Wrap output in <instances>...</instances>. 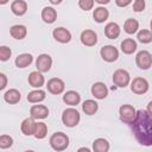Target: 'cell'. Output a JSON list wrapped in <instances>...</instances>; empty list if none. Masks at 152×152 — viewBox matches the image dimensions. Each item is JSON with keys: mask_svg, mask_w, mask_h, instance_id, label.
<instances>
[{"mask_svg": "<svg viewBox=\"0 0 152 152\" xmlns=\"http://www.w3.org/2000/svg\"><path fill=\"white\" fill-rule=\"evenodd\" d=\"M132 129L140 145L152 146V116L147 110H137V118L132 124Z\"/></svg>", "mask_w": 152, "mask_h": 152, "instance_id": "6da1fadb", "label": "cell"}, {"mask_svg": "<svg viewBox=\"0 0 152 152\" xmlns=\"http://www.w3.org/2000/svg\"><path fill=\"white\" fill-rule=\"evenodd\" d=\"M50 146L55 151H64L69 146V137L63 132H56L50 137Z\"/></svg>", "mask_w": 152, "mask_h": 152, "instance_id": "7a4b0ae2", "label": "cell"}, {"mask_svg": "<svg viewBox=\"0 0 152 152\" xmlns=\"http://www.w3.org/2000/svg\"><path fill=\"white\" fill-rule=\"evenodd\" d=\"M81 120V115L75 108H66L62 114V122L66 127H75L78 125Z\"/></svg>", "mask_w": 152, "mask_h": 152, "instance_id": "3957f363", "label": "cell"}, {"mask_svg": "<svg viewBox=\"0 0 152 152\" xmlns=\"http://www.w3.org/2000/svg\"><path fill=\"white\" fill-rule=\"evenodd\" d=\"M119 115H120V120L124 124L132 125L137 118V110L131 104H122L119 108Z\"/></svg>", "mask_w": 152, "mask_h": 152, "instance_id": "277c9868", "label": "cell"}, {"mask_svg": "<svg viewBox=\"0 0 152 152\" xmlns=\"http://www.w3.org/2000/svg\"><path fill=\"white\" fill-rule=\"evenodd\" d=\"M135 64L141 70L150 69L152 66V55L146 50L139 51L137 53V56H135Z\"/></svg>", "mask_w": 152, "mask_h": 152, "instance_id": "5b68a950", "label": "cell"}, {"mask_svg": "<svg viewBox=\"0 0 152 152\" xmlns=\"http://www.w3.org/2000/svg\"><path fill=\"white\" fill-rule=\"evenodd\" d=\"M131 82V76L127 70L124 69H118L113 74V83L119 87V88H125Z\"/></svg>", "mask_w": 152, "mask_h": 152, "instance_id": "8992f818", "label": "cell"}, {"mask_svg": "<svg viewBox=\"0 0 152 152\" xmlns=\"http://www.w3.org/2000/svg\"><path fill=\"white\" fill-rule=\"evenodd\" d=\"M148 87H150V84H148L147 80L144 77H135L131 82V90H132V93H134L137 95H142V94L147 93Z\"/></svg>", "mask_w": 152, "mask_h": 152, "instance_id": "52a82bcc", "label": "cell"}, {"mask_svg": "<svg viewBox=\"0 0 152 152\" xmlns=\"http://www.w3.org/2000/svg\"><path fill=\"white\" fill-rule=\"evenodd\" d=\"M100 55H101L103 61H106L108 63H112V62H115L119 58V50L113 45H104V46L101 48Z\"/></svg>", "mask_w": 152, "mask_h": 152, "instance_id": "ba28073f", "label": "cell"}, {"mask_svg": "<svg viewBox=\"0 0 152 152\" xmlns=\"http://www.w3.org/2000/svg\"><path fill=\"white\" fill-rule=\"evenodd\" d=\"M46 88H48V91L53 94V95H58V94H62L65 89V83L63 80L58 78V77H53V78H50L46 83Z\"/></svg>", "mask_w": 152, "mask_h": 152, "instance_id": "9c48e42d", "label": "cell"}, {"mask_svg": "<svg viewBox=\"0 0 152 152\" xmlns=\"http://www.w3.org/2000/svg\"><path fill=\"white\" fill-rule=\"evenodd\" d=\"M52 65V58L48 53H42L36 59V68L40 72H48L51 69Z\"/></svg>", "mask_w": 152, "mask_h": 152, "instance_id": "30bf717a", "label": "cell"}, {"mask_svg": "<svg viewBox=\"0 0 152 152\" xmlns=\"http://www.w3.org/2000/svg\"><path fill=\"white\" fill-rule=\"evenodd\" d=\"M52 36H53V38L58 43H62V44H66V43H69L71 40L70 31L64 28V27H56V28H53Z\"/></svg>", "mask_w": 152, "mask_h": 152, "instance_id": "8fae6325", "label": "cell"}, {"mask_svg": "<svg viewBox=\"0 0 152 152\" xmlns=\"http://www.w3.org/2000/svg\"><path fill=\"white\" fill-rule=\"evenodd\" d=\"M91 95L97 100H103L108 95V88L103 82H95L91 86Z\"/></svg>", "mask_w": 152, "mask_h": 152, "instance_id": "7c38bea8", "label": "cell"}, {"mask_svg": "<svg viewBox=\"0 0 152 152\" xmlns=\"http://www.w3.org/2000/svg\"><path fill=\"white\" fill-rule=\"evenodd\" d=\"M36 126H37V122L34 121V118H26L23 120L21 125H20V129H21V133L26 137L28 135H33L34 134V131H36Z\"/></svg>", "mask_w": 152, "mask_h": 152, "instance_id": "4fadbf2b", "label": "cell"}, {"mask_svg": "<svg viewBox=\"0 0 152 152\" xmlns=\"http://www.w3.org/2000/svg\"><path fill=\"white\" fill-rule=\"evenodd\" d=\"M81 43L86 46H94L97 43V34L93 30H84L81 33Z\"/></svg>", "mask_w": 152, "mask_h": 152, "instance_id": "5bb4252c", "label": "cell"}, {"mask_svg": "<svg viewBox=\"0 0 152 152\" xmlns=\"http://www.w3.org/2000/svg\"><path fill=\"white\" fill-rule=\"evenodd\" d=\"M27 82H28V84H30L31 87H33V88H40V87L44 86L45 78H44V76L42 75V72L37 70V71L30 72L28 77H27Z\"/></svg>", "mask_w": 152, "mask_h": 152, "instance_id": "9a60e30c", "label": "cell"}, {"mask_svg": "<svg viewBox=\"0 0 152 152\" xmlns=\"http://www.w3.org/2000/svg\"><path fill=\"white\" fill-rule=\"evenodd\" d=\"M30 115L34 119H45L49 115V109L44 104H33L30 108Z\"/></svg>", "mask_w": 152, "mask_h": 152, "instance_id": "2e32d148", "label": "cell"}, {"mask_svg": "<svg viewBox=\"0 0 152 152\" xmlns=\"http://www.w3.org/2000/svg\"><path fill=\"white\" fill-rule=\"evenodd\" d=\"M120 26L114 21H110L104 26V34L109 39H116L120 36Z\"/></svg>", "mask_w": 152, "mask_h": 152, "instance_id": "e0dca14e", "label": "cell"}, {"mask_svg": "<svg viewBox=\"0 0 152 152\" xmlns=\"http://www.w3.org/2000/svg\"><path fill=\"white\" fill-rule=\"evenodd\" d=\"M11 11L14 15L21 17L27 12V4L24 0H14L11 4Z\"/></svg>", "mask_w": 152, "mask_h": 152, "instance_id": "ac0fdd59", "label": "cell"}, {"mask_svg": "<svg viewBox=\"0 0 152 152\" xmlns=\"http://www.w3.org/2000/svg\"><path fill=\"white\" fill-rule=\"evenodd\" d=\"M120 48H121V51L125 53V55H132L133 52H135L138 45H137V42L132 38H126L121 42L120 44Z\"/></svg>", "mask_w": 152, "mask_h": 152, "instance_id": "d6986e66", "label": "cell"}, {"mask_svg": "<svg viewBox=\"0 0 152 152\" xmlns=\"http://www.w3.org/2000/svg\"><path fill=\"white\" fill-rule=\"evenodd\" d=\"M42 19L46 24L55 23V20L57 19V12H56V10L53 7H49V6L44 7L42 10Z\"/></svg>", "mask_w": 152, "mask_h": 152, "instance_id": "ffe728a7", "label": "cell"}, {"mask_svg": "<svg viewBox=\"0 0 152 152\" xmlns=\"http://www.w3.org/2000/svg\"><path fill=\"white\" fill-rule=\"evenodd\" d=\"M63 101L69 106H77L81 102V95L75 90H69L64 93Z\"/></svg>", "mask_w": 152, "mask_h": 152, "instance_id": "44dd1931", "label": "cell"}, {"mask_svg": "<svg viewBox=\"0 0 152 152\" xmlns=\"http://www.w3.org/2000/svg\"><path fill=\"white\" fill-rule=\"evenodd\" d=\"M10 34L14 38V39H18V40H21L26 37L27 34V28L26 26L24 25H13L11 28H10Z\"/></svg>", "mask_w": 152, "mask_h": 152, "instance_id": "7402d4cb", "label": "cell"}, {"mask_svg": "<svg viewBox=\"0 0 152 152\" xmlns=\"http://www.w3.org/2000/svg\"><path fill=\"white\" fill-rule=\"evenodd\" d=\"M32 62H33V56L31 53H21L14 61L15 66L17 68H20V69H24V68L28 66Z\"/></svg>", "mask_w": 152, "mask_h": 152, "instance_id": "603a6c76", "label": "cell"}, {"mask_svg": "<svg viewBox=\"0 0 152 152\" xmlns=\"http://www.w3.org/2000/svg\"><path fill=\"white\" fill-rule=\"evenodd\" d=\"M20 99H21L20 91L17 90V89H14V88L7 90V91L4 94V100H5L7 103H10V104H15V103H18V102L20 101Z\"/></svg>", "mask_w": 152, "mask_h": 152, "instance_id": "cb8c5ba5", "label": "cell"}, {"mask_svg": "<svg viewBox=\"0 0 152 152\" xmlns=\"http://www.w3.org/2000/svg\"><path fill=\"white\" fill-rule=\"evenodd\" d=\"M108 17H109L108 10L106 7H102V6L96 7L93 12V18L96 23H104L108 19Z\"/></svg>", "mask_w": 152, "mask_h": 152, "instance_id": "d4e9b609", "label": "cell"}, {"mask_svg": "<svg viewBox=\"0 0 152 152\" xmlns=\"http://www.w3.org/2000/svg\"><path fill=\"white\" fill-rule=\"evenodd\" d=\"M45 91L42 90V89H36V90H32L27 94V101L31 102V103H38V102H42L45 100Z\"/></svg>", "mask_w": 152, "mask_h": 152, "instance_id": "484cf974", "label": "cell"}, {"mask_svg": "<svg viewBox=\"0 0 152 152\" xmlns=\"http://www.w3.org/2000/svg\"><path fill=\"white\" fill-rule=\"evenodd\" d=\"M99 109V103L95 100H86L82 103V110L87 115H94Z\"/></svg>", "mask_w": 152, "mask_h": 152, "instance_id": "4316f807", "label": "cell"}, {"mask_svg": "<svg viewBox=\"0 0 152 152\" xmlns=\"http://www.w3.org/2000/svg\"><path fill=\"white\" fill-rule=\"evenodd\" d=\"M109 147V142L104 138H97L93 142V150L95 152H108Z\"/></svg>", "mask_w": 152, "mask_h": 152, "instance_id": "83f0119b", "label": "cell"}, {"mask_svg": "<svg viewBox=\"0 0 152 152\" xmlns=\"http://www.w3.org/2000/svg\"><path fill=\"white\" fill-rule=\"evenodd\" d=\"M138 28H139V23L137 19H133V18H128L126 19L125 24H124V31L128 34H133L135 32H138Z\"/></svg>", "mask_w": 152, "mask_h": 152, "instance_id": "f1b7e54d", "label": "cell"}, {"mask_svg": "<svg viewBox=\"0 0 152 152\" xmlns=\"http://www.w3.org/2000/svg\"><path fill=\"white\" fill-rule=\"evenodd\" d=\"M48 134V126L44 122H37L36 131H34V138L36 139H44Z\"/></svg>", "mask_w": 152, "mask_h": 152, "instance_id": "f546056e", "label": "cell"}, {"mask_svg": "<svg viewBox=\"0 0 152 152\" xmlns=\"http://www.w3.org/2000/svg\"><path fill=\"white\" fill-rule=\"evenodd\" d=\"M137 38L142 44H148L152 42V31L151 30H140L137 34Z\"/></svg>", "mask_w": 152, "mask_h": 152, "instance_id": "4dcf8cb0", "label": "cell"}, {"mask_svg": "<svg viewBox=\"0 0 152 152\" xmlns=\"http://www.w3.org/2000/svg\"><path fill=\"white\" fill-rule=\"evenodd\" d=\"M13 145V139L12 137L7 135V134H2L0 135V148L1 150H6L8 147H11Z\"/></svg>", "mask_w": 152, "mask_h": 152, "instance_id": "1f68e13d", "label": "cell"}, {"mask_svg": "<svg viewBox=\"0 0 152 152\" xmlns=\"http://www.w3.org/2000/svg\"><path fill=\"white\" fill-rule=\"evenodd\" d=\"M11 55H12V51H11V49L8 46H6V45L0 46V61L1 62L8 61L10 57H11Z\"/></svg>", "mask_w": 152, "mask_h": 152, "instance_id": "d6a6232c", "label": "cell"}, {"mask_svg": "<svg viewBox=\"0 0 152 152\" xmlns=\"http://www.w3.org/2000/svg\"><path fill=\"white\" fill-rule=\"evenodd\" d=\"M95 0H78V6L83 11H89L94 7Z\"/></svg>", "mask_w": 152, "mask_h": 152, "instance_id": "836d02e7", "label": "cell"}, {"mask_svg": "<svg viewBox=\"0 0 152 152\" xmlns=\"http://www.w3.org/2000/svg\"><path fill=\"white\" fill-rule=\"evenodd\" d=\"M145 6H146L145 0H135L133 4V11L134 12H142L145 10Z\"/></svg>", "mask_w": 152, "mask_h": 152, "instance_id": "e575fe53", "label": "cell"}, {"mask_svg": "<svg viewBox=\"0 0 152 152\" xmlns=\"http://www.w3.org/2000/svg\"><path fill=\"white\" fill-rule=\"evenodd\" d=\"M0 80H1V83H0V90H4L7 86V77L4 72H0Z\"/></svg>", "mask_w": 152, "mask_h": 152, "instance_id": "d590c367", "label": "cell"}, {"mask_svg": "<svg viewBox=\"0 0 152 152\" xmlns=\"http://www.w3.org/2000/svg\"><path fill=\"white\" fill-rule=\"evenodd\" d=\"M131 2H132V0H115L116 6H119V7H127Z\"/></svg>", "mask_w": 152, "mask_h": 152, "instance_id": "8d00e7d4", "label": "cell"}, {"mask_svg": "<svg viewBox=\"0 0 152 152\" xmlns=\"http://www.w3.org/2000/svg\"><path fill=\"white\" fill-rule=\"evenodd\" d=\"M147 112H148V114L152 116V101H150L148 102V104H147V109H146Z\"/></svg>", "mask_w": 152, "mask_h": 152, "instance_id": "74e56055", "label": "cell"}, {"mask_svg": "<svg viewBox=\"0 0 152 152\" xmlns=\"http://www.w3.org/2000/svg\"><path fill=\"white\" fill-rule=\"evenodd\" d=\"M95 2H97L100 5H106V4L110 2V0H95Z\"/></svg>", "mask_w": 152, "mask_h": 152, "instance_id": "f35d334b", "label": "cell"}, {"mask_svg": "<svg viewBox=\"0 0 152 152\" xmlns=\"http://www.w3.org/2000/svg\"><path fill=\"white\" fill-rule=\"evenodd\" d=\"M49 1H50L52 5H59V4H61L63 0H49Z\"/></svg>", "mask_w": 152, "mask_h": 152, "instance_id": "ab89813d", "label": "cell"}, {"mask_svg": "<svg viewBox=\"0 0 152 152\" xmlns=\"http://www.w3.org/2000/svg\"><path fill=\"white\" fill-rule=\"evenodd\" d=\"M78 151L81 152V151H86V152H90V148H88V147H81V148H78Z\"/></svg>", "mask_w": 152, "mask_h": 152, "instance_id": "60d3db41", "label": "cell"}, {"mask_svg": "<svg viewBox=\"0 0 152 152\" xmlns=\"http://www.w3.org/2000/svg\"><path fill=\"white\" fill-rule=\"evenodd\" d=\"M8 1H10V0H0V4H1V5H6Z\"/></svg>", "mask_w": 152, "mask_h": 152, "instance_id": "b9f144b4", "label": "cell"}, {"mask_svg": "<svg viewBox=\"0 0 152 152\" xmlns=\"http://www.w3.org/2000/svg\"><path fill=\"white\" fill-rule=\"evenodd\" d=\"M150 27H151V31H152V20H151V23H150Z\"/></svg>", "mask_w": 152, "mask_h": 152, "instance_id": "7bdbcfd3", "label": "cell"}]
</instances>
